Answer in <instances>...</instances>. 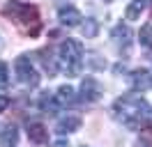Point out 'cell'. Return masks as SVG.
<instances>
[{"mask_svg":"<svg viewBox=\"0 0 152 147\" xmlns=\"http://www.w3.org/2000/svg\"><path fill=\"white\" fill-rule=\"evenodd\" d=\"M111 113H113V117L120 124H124V127L132 129V131H138V129L145 127V122L150 117V103L143 99V97L129 92V94L120 97L111 106Z\"/></svg>","mask_w":152,"mask_h":147,"instance_id":"1","label":"cell"},{"mask_svg":"<svg viewBox=\"0 0 152 147\" xmlns=\"http://www.w3.org/2000/svg\"><path fill=\"white\" fill-rule=\"evenodd\" d=\"M83 67V51L81 44L74 39H67L58 48V69L67 76H78Z\"/></svg>","mask_w":152,"mask_h":147,"instance_id":"2","label":"cell"},{"mask_svg":"<svg viewBox=\"0 0 152 147\" xmlns=\"http://www.w3.org/2000/svg\"><path fill=\"white\" fill-rule=\"evenodd\" d=\"M2 14L10 16L16 25H21L23 30H28V32H32V30H30V23L35 28H39V14H37V9L32 7V5L12 0V2H7V5L2 7Z\"/></svg>","mask_w":152,"mask_h":147,"instance_id":"3","label":"cell"},{"mask_svg":"<svg viewBox=\"0 0 152 147\" xmlns=\"http://www.w3.org/2000/svg\"><path fill=\"white\" fill-rule=\"evenodd\" d=\"M14 71H16L19 83L28 85V87H37L39 74H37V69L32 67V62H30L28 55H19V57H16V62H14Z\"/></svg>","mask_w":152,"mask_h":147,"instance_id":"4","label":"cell"},{"mask_svg":"<svg viewBox=\"0 0 152 147\" xmlns=\"http://www.w3.org/2000/svg\"><path fill=\"white\" fill-rule=\"evenodd\" d=\"M111 35H113V44L118 46V51L120 53H129V46H132V32H129V28L118 23Z\"/></svg>","mask_w":152,"mask_h":147,"instance_id":"5","label":"cell"},{"mask_svg":"<svg viewBox=\"0 0 152 147\" xmlns=\"http://www.w3.org/2000/svg\"><path fill=\"white\" fill-rule=\"evenodd\" d=\"M102 85L95 81V78H83V83H81V97H83V101H99L102 99Z\"/></svg>","mask_w":152,"mask_h":147,"instance_id":"6","label":"cell"},{"mask_svg":"<svg viewBox=\"0 0 152 147\" xmlns=\"http://www.w3.org/2000/svg\"><path fill=\"white\" fill-rule=\"evenodd\" d=\"M129 83H132L134 90H150L152 87V71H148V69H136V71H132V76H129Z\"/></svg>","mask_w":152,"mask_h":147,"instance_id":"7","label":"cell"},{"mask_svg":"<svg viewBox=\"0 0 152 147\" xmlns=\"http://www.w3.org/2000/svg\"><path fill=\"white\" fill-rule=\"evenodd\" d=\"M58 18H60V23L67 28H76L81 25V12L76 7H60V12H58Z\"/></svg>","mask_w":152,"mask_h":147,"instance_id":"8","label":"cell"},{"mask_svg":"<svg viewBox=\"0 0 152 147\" xmlns=\"http://www.w3.org/2000/svg\"><path fill=\"white\" fill-rule=\"evenodd\" d=\"M19 143V129L14 124H0V147H14Z\"/></svg>","mask_w":152,"mask_h":147,"instance_id":"9","label":"cell"},{"mask_svg":"<svg viewBox=\"0 0 152 147\" xmlns=\"http://www.w3.org/2000/svg\"><path fill=\"white\" fill-rule=\"evenodd\" d=\"M145 9H148V0H132L124 9V18L127 21H138L145 14Z\"/></svg>","mask_w":152,"mask_h":147,"instance_id":"10","label":"cell"},{"mask_svg":"<svg viewBox=\"0 0 152 147\" xmlns=\"http://www.w3.org/2000/svg\"><path fill=\"white\" fill-rule=\"evenodd\" d=\"M56 101H58V106L60 108H65V106H72L76 99V94H74V87H69V85H60L56 92Z\"/></svg>","mask_w":152,"mask_h":147,"instance_id":"11","label":"cell"},{"mask_svg":"<svg viewBox=\"0 0 152 147\" xmlns=\"http://www.w3.org/2000/svg\"><path fill=\"white\" fill-rule=\"evenodd\" d=\"M28 138L32 143H46L48 129L44 127V124H39V122H30L28 124Z\"/></svg>","mask_w":152,"mask_h":147,"instance_id":"12","label":"cell"},{"mask_svg":"<svg viewBox=\"0 0 152 147\" xmlns=\"http://www.w3.org/2000/svg\"><path fill=\"white\" fill-rule=\"evenodd\" d=\"M81 129V117H76V115H69V117H62L58 122V133H74Z\"/></svg>","mask_w":152,"mask_h":147,"instance_id":"13","label":"cell"},{"mask_svg":"<svg viewBox=\"0 0 152 147\" xmlns=\"http://www.w3.org/2000/svg\"><path fill=\"white\" fill-rule=\"evenodd\" d=\"M39 108L44 110V113H58L60 110V106H58V101H56V94H48V92H44L42 97H39Z\"/></svg>","mask_w":152,"mask_h":147,"instance_id":"14","label":"cell"},{"mask_svg":"<svg viewBox=\"0 0 152 147\" xmlns=\"http://www.w3.org/2000/svg\"><path fill=\"white\" fill-rule=\"evenodd\" d=\"M81 30H83V37H88V39L97 37V32H99V23H97V18H86V21L81 23Z\"/></svg>","mask_w":152,"mask_h":147,"instance_id":"15","label":"cell"},{"mask_svg":"<svg viewBox=\"0 0 152 147\" xmlns=\"http://www.w3.org/2000/svg\"><path fill=\"white\" fill-rule=\"evenodd\" d=\"M138 37H141V44L145 46V48H152V25H145V28H141Z\"/></svg>","mask_w":152,"mask_h":147,"instance_id":"16","label":"cell"},{"mask_svg":"<svg viewBox=\"0 0 152 147\" xmlns=\"http://www.w3.org/2000/svg\"><path fill=\"white\" fill-rule=\"evenodd\" d=\"M10 83V69H7V62L0 60V87H7Z\"/></svg>","mask_w":152,"mask_h":147,"instance_id":"17","label":"cell"},{"mask_svg":"<svg viewBox=\"0 0 152 147\" xmlns=\"http://www.w3.org/2000/svg\"><path fill=\"white\" fill-rule=\"evenodd\" d=\"M88 64H90V67H95V69H104V67H106V60H99L97 53H90V55H88Z\"/></svg>","mask_w":152,"mask_h":147,"instance_id":"18","label":"cell"},{"mask_svg":"<svg viewBox=\"0 0 152 147\" xmlns=\"http://www.w3.org/2000/svg\"><path fill=\"white\" fill-rule=\"evenodd\" d=\"M7 106H10V99H7L5 94H0V113H5V110H7Z\"/></svg>","mask_w":152,"mask_h":147,"instance_id":"19","label":"cell"},{"mask_svg":"<svg viewBox=\"0 0 152 147\" xmlns=\"http://www.w3.org/2000/svg\"><path fill=\"white\" fill-rule=\"evenodd\" d=\"M51 147H69V143H67V140H56Z\"/></svg>","mask_w":152,"mask_h":147,"instance_id":"20","label":"cell"},{"mask_svg":"<svg viewBox=\"0 0 152 147\" xmlns=\"http://www.w3.org/2000/svg\"><path fill=\"white\" fill-rule=\"evenodd\" d=\"M136 147H152V143H145V140H143V143H138Z\"/></svg>","mask_w":152,"mask_h":147,"instance_id":"21","label":"cell"},{"mask_svg":"<svg viewBox=\"0 0 152 147\" xmlns=\"http://www.w3.org/2000/svg\"><path fill=\"white\" fill-rule=\"evenodd\" d=\"M0 51H2V37H0Z\"/></svg>","mask_w":152,"mask_h":147,"instance_id":"22","label":"cell"},{"mask_svg":"<svg viewBox=\"0 0 152 147\" xmlns=\"http://www.w3.org/2000/svg\"><path fill=\"white\" fill-rule=\"evenodd\" d=\"M83 147H88V145H83Z\"/></svg>","mask_w":152,"mask_h":147,"instance_id":"23","label":"cell"}]
</instances>
